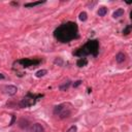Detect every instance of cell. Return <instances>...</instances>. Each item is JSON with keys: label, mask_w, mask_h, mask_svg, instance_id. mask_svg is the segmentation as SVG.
<instances>
[{"label": "cell", "mask_w": 132, "mask_h": 132, "mask_svg": "<svg viewBox=\"0 0 132 132\" xmlns=\"http://www.w3.org/2000/svg\"><path fill=\"white\" fill-rule=\"evenodd\" d=\"M54 37L62 43H67L73 39L79 38L78 24L74 22H67L60 25L54 31Z\"/></svg>", "instance_id": "6da1fadb"}, {"label": "cell", "mask_w": 132, "mask_h": 132, "mask_svg": "<svg viewBox=\"0 0 132 132\" xmlns=\"http://www.w3.org/2000/svg\"><path fill=\"white\" fill-rule=\"evenodd\" d=\"M98 53H99V41L97 39H90L82 47L78 49V51L73 52V55L79 58H85L86 56H90V55L97 57Z\"/></svg>", "instance_id": "7a4b0ae2"}, {"label": "cell", "mask_w": 132, "mask_h": 132, "mask_svg": "<svg viewBox=\"0 0 132 132\" xmlns=\"http://www.w3.org/2000/svg\"><path fill=\"white\" fill-rule=\"evenodd\" d=\"M71 113V105L68 103H62L54 108V115L58 116L60 119H65L68 118Z\"/></svg>", "instance_id": "3957f363"}, {"label": "cell", "mask_w": 132, "mask_h": 132, "mask_svg": "<svg viewBox=\"0 0 132 132\" xmlns=\"http://www.w3.org/2000/svg\"><path fill=\"white\" fill-rule=\"evenodd\" d=\"M43 95L42 94H32V93H27V95L25 96L22 100L20 101V106L21 107H29V106H32L36 103V101L39 100L40 98H42Z\"/></svg>", "instance_id": "277c9868"}, {"label": "cell", "mask_w": 132, "mask_h": 132, "mask_svg": "<svg viewBox=\"0 0 132 132\" xmlns=\"http://www.w3.org/2000/svg\"><path fill=\"white\" fill-rule=\"evenodd\" d=\"M40 63V60L38 59H27V58H24V59L18 60L17 62H14V65H20L22 68H28L31 67V66H36Z\"/></svg>", "instance_id": "5b68a950"}, {"label": "cell", "mask_w": 132, "mask_h": 132, "mask_svg": "<svg viewBox=\"0 0 132 132\" xmlns=\"http://www.w3.org/2000/svg\"><path fill=\"white\" fill-rule=\"evenodd\" d=\"M29 132H45V129H43V127L40 125V124L35 123V124H33V125L30 126Z\"/></svg>", "instance_id": "8992f818"}, {"label": "cell", "mask_w": 132, "mask_h": 132, "mask_svg": "<svg viewBox=\"0 0 132 132\" xmlns=\"http://www.w3.org/2000/svg\"><path fill=\"white\" fill-rule=\"evenodd\" d=\"M18 92V88L16 86H7L5 88V93L10 95V96H13L14 94H17Z\"/></svg>", "instance_id": "52a82bcc"}, {"label": "cell", "mask_w": 132, "mask_h": 132, "mask_svg": "<svg viewBox=\"0 0 132 132\" xmlns=\"http://www.w3.org/2000/svg\"><path fill=\"white\" fill-rule=\"evenodd\" d=\"M125 60H126V55L124 53H118V54H117L116 61L118 62V63H123Z\"/></svg>", "instance_id": "ba28073f"}, {"label": "cell", "mask_w": 132, "mask_h": 132, "mask_svg": "<svg viewBox=\"0 0 132 132\" xmlns=\"http://www.w3.org/2000/svg\"><path fill=\"white\" fill-rule=\"evenodd\" d=\"M88 64V60L86 58H79V60L76 61V65L79 66V67H84V66H86Z\"/></svg>", "instance_id": "9c48e42d"}, {"label": "cell", "mask_w": 132, "mask_h": 132, "mask_svg": "<svg viewBox=\"0 0 132 132\" xmlns=\"http://www.w3.org/2000/svg\"><path fill=\"white\" fill-rule=\"evenodd\" d=\"M123 14H124V9H123V8H118L115 13H112V17L115 18V19H118V18L122 17Z\"/></svg>", "instance_id": "30bf717a"}, {"label": "cell", "mask_w": 132, "mask_h": 132, "mask_svg": "<svg viewBox=\"0 0 132 132\" xmlns=\"http://www.w3.org/2000/svg\"><path fill=\"white\" fill-rule=\"evenodd\" d=\"M98 16L99 17H104L106 13H107V8H106L105 6H101V7H99V9H98Z\"/></svg>", "instance_id": "8fae6325"}, {"label": "cell", "mask_w": 132, "mask_h": 132, "mask_svg": "<svg viewBox=\"0 0 132 132\" xmlns=\"http://www.w3.org/2000/svg\"><path fill=\"white\" fill-rule=\"evenodd\" d=\"M19 126L22 128V129H27L28 126H29V122L27 120L22 119V120H20V122H19Z\"/></svg>", "instance_id": "7c38bea8"}, {"label": "cell", "mask_w": 132, "mask_h": 132, "mask_svg": "<svg viewBox=\"0 0 132 132\" xmlns=\"http://www.w3.org/2000/svg\"><path fill=\"white\" fill-rule=\"evenodd\" d=\"M46 1H37V2H30V3H25L24 6L25 7H33V6H36V5H40L42 3H45Z\"/></svg>", "instance_id": "4fadbf2b"}, {"label": "cell", "mask_w": 132, "mask_h": 132, "mask_svg": "<svg viewBox=\"0 0 132 132\" xmlns=\"http://www.w3.org/2000/svg\"><path fill=\"white\" fill-rule=\"evenodd\" d=\"M70 85H71V82H66V83H64L63 85H61L60 87H59V89H60V91H66V90H68L69 89V87H70Z\"/></svg>", "instance_id": "5bb4252c"}, {"label": "cell", "mask_w": 132, "mask_h": 132, "mask_svg": "<svg viewBox=\"0 0 132 132\" xmlns=\"http://www.w3.org/2000/svg\"><path fill=\"white\" fill-rule=\"evenodd\" d=\"M46 73H47V71L46 70V69H41V70H38L37 72H36L35 75H36V78H42V76H45Z\"/></svg>", "instance_id": "9a60e30c"}, {"label": "cell", "mask_w": 132, "mask_h": 132, "mask_svg": "<svg viewBox=\"0 0 132 132\" xmlns=\"http://www.w3.org/2000/svg\"><path fill=\"white\" fill-rule=\"evenodd\" d=\"M79 19L80 21H83V22H85L87 19H88V14L85 13V12H83V13H79Z\"/></svg>", "instance_id": "2e32d148"}, {"label": "cell", "mask_w": 132, "mask_h": 132, "mask_svg": "<svg viewBox=\"0 0 132 132\" xmlns=\"http://www.w3.org/2000/svg\"><path fill=\"white\" fill-rule=\"evenodd\" d=\"M131 28H132L131 25H127L126 28L123 30V34H124V35H128V34L130 33V31H131Z\"/></svg>", "instance_id": "e0dca14e"}, {"label": "cell", "mask_w": 132, "mask_h": 132, "mask_svg": "<svg viewBox=\"0 0 132 132\" xmlns=\"http://www.w3.org/2000/svg\"><path fill=\"white\" fill-rule=\"evenodd\" d=\"M54 63L58 66H62L63 65V60H62L61 58H56V59L54 60Z\"/></svg>", "instance_id": "ac0fdd59"}, {"label": "cell", "mask_w": 132, "mask_h": 132, "mask_svg": "<svg viewBox=\"0 0 132 132\" xmlns=\"http://www.w3.org/2000/svg\"><path fill=\"white\" fill-rule=\"evenodd\" d=\"M76 131H78V127H76V126H71L66 132H76Z\"/></svg>", "instance_id": "d6986e66"}, {"label": "cell", "mask_w": 132, "mask_h": 132, "mask_svg": "<svg viewBox=\"0 0 132 132\" xmlns=\"http://www.w3.org/2000/svg\"><path fill=\"white\" fill-rule=\"evenodd\" d=\"M83 82H82V80H76V82H74V83H73V87H74V88H76V87H79V85H80V84H82Z\"/></svg>", "instance_id": "ffe728a7"}, {"label": "cell", "mask_w": 132, "mask_h": 132, "mask_svg": "<svg viewBox=\"0 0 132 132\" xmlns=\"http://www.w3.org/2000/svg\"><path fill=\"white\" fill-rule=\"evenodd\" d=\"M5 79V76L2 74V73H0V79Z\"/></svg>", "instance_id": "44dd1931"}, {"label": "cell", "mask_w": 132, "mask_h": 132, "mask_svg": "<svg viewBox=\"0 0 132 132\" xmlns=\"http://www.w3.org/2000/svg\"><path fill=\"white\" fill-rule=\"evenodd\" d=\"M12 4H13V5L18 6V5H19V2H12Z\"/></svg>", "instance_id": "7402d4cb"}]
</instances>
